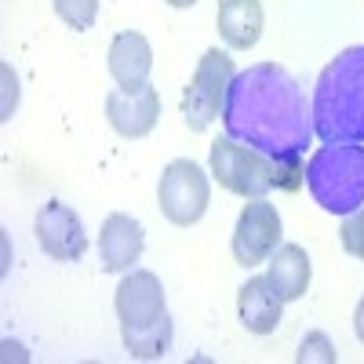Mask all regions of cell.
Segmentation results:
<instances>
[{
  "label": "cell",
  "mask_w": 364,
  "mask_h": 364,
  "mask_svg": "<svg viewBox=\"0 0 364 364\" xmlns=\"http://www.w3.org/2000/svg\"><path fill=\"white\" fill-rule=\"evenodd\" d=\"M223 132L269 161H302L314 139L302 84L277 63L240 70L223 102Z\"/></svg>",
  "instance_id": "obj_1"
},
{
  "label": "cell",
  "mask_w": 364,
  "mask_h": 364,
  "mask_svg": "<svg viewBox=\"0 0 364 364\" xmlns=\"http://www.w3.org/2000/svg\"><path fill=\"white\" fill-rule=\"evenodd\" d=\"M314 135L364 146V48H346L321 70L314 87Z\"/></svg>",
  "instance_id": "obj_2"
},
{
  "label": "cell",
  "mask_w": 364,
  "mask_h": 364,
  "mask_svg": "<svg viewBox=\"0 0 364 364\" xmlns=\"http://www.w3.org/2000/svg\"><path fill=\"white\" fill-rule=\"evenodd\" d=\"M306 190L328 215H350L364 208V146L324 142L306 161Z\"/></svg>",
  "instance_id": "obj_3"
},
{
  "label": "cell",
  "mask_w": 364,
  "mask_h": 364,
  "mask_svg": "<svg viewBox=\"0 0 364 364\" xmlns=\"http://www.w3.org/2000/svg\"><path fill=\"white\" fill-rule=\"evenodd\" d=\"M208 168H211V178H215L223 190L245 197V200L266 197L273 190V161L266 154H259V149L230 139V135L211 142Z\"/></svg>",
  "instance_id": "obj_4"
},
{
  "label": "cell",
  "mask_w": 364,
  "mask_h": 364,
  "mask_svg": "<svg viewBox=\"0 0 364 364\" xmlns=\"http://www.w3.org/2000/svg\"><path fill=\"white\" fill-rule=\"evenodd\" d=\"M233 77H237V66L226 51L211 48L200 55L193 80L186 87V95H182V120H186L190 132H204L223 117V102H226Z\"/></svg>",
  "instance_id": "obj_5"
},
{
  "label": "cell",
  "mask_w": 364,
  "mask_h": 364,
  "mask_svg": "<svg viewBox=\"0 0 364 364\" xmlns=\"http://www.w3.org/2000/svg\"><path fill=\"white\" fill-rule=\"evenodd\" d=\"M211 171H204L197 161L178 157L161 171V186H157V204L161 215L171 226H193L204 219V211L211 204Z\"/></svg>",
  "instance_id": "obj_6"
},
{
  "label": "cell",
  "mask_w": 364,
  "mask_h": 364,
  "mask_svg": "<svg viewBox=\"0 0 364 364\" xmlns=\"http://www.w3.org/2000/svg\"><path fill=\"white\" fill-rule=\"evenodd\" d=\"M230 248H233L237 266H245V269L266 262L281 248V211H277V204H269L266 197H252L240 208Z\"/></svg>",
  "instance_id": "obj_7"
},
{
  "label": "cell",
  "mask_w": 364,
  "mask_h": 364,
  "mask_svg": "<svg viewBox=\"0 0 364 364\" xmlns=\"http://www.w3.org/2000/svg\"><path fill=\"white\" fill-rule=\"evenodd\" d=\"M106 120L120 139H146L161 120V91L154 84L113 87L106 95Z\"/></svg>",
  "instance_id": "obj_8"
},
{
  "label": "cell",
  "mask_w": 364,
  "mask_h": 364,
  "mask_svg": "<svg viewBox=\"0 0 364 364\" xmlns=\"http://www.w3.org/2000/svg\"><path fill=\"white\" fill-rule=\"evenodd\" d=\"M37 240H41L44 255L55 259V262H80L84 252H87L84 223L63 200H48L37 211Z\"/></svg>",
  "instance_id": "obj_9"
},
{
  "label": "cell",
  "mask_w": 364,
  "mask_h": 364,
  "mask_svg": "<svg viewBox=\"0 0 364 364\" xmlns=\"http://www.w3.org/2000/svg\"><path fill=\"white\" fill-rule=\"evenodd\" d=\"M146 248V230L139 219L124 215V211H113V215L102 223L99 233V262L102 273H128Z\"/></svg>",
  "instance_id": "obj_10"
},
{
  "label": "cell",
  "mask_w": 364,
  "mask_h": 364,
  "mask_svg": "<svg viewBox=\"0 0 364 364\" xmlns=\"http://www.w3.org/2000/svg\"><path fill=\"white\" fill-rule=\"evenodd\" d=\"M113 310L120 324H142L164 314V284L154 269H128L124 281L117 284Z\"/></svg>",
  "instance_id": "obj_11"
},
{
  "label": "cell",
  "mask_w": 364,
  "mask_h": 364,
  "mask_svg": "<svg viewBox=\"0 0 364 364\" xmlns=\"http://www.w3.org/2000/svg\"><path fill=\"white\" fill-rule=\"evenodd\" d=\"M149 70H154V48L142 33L124 29L117 33L109 44V77L117 80V87H142L149 84Z\"/></svg>",
  "instance_id": "obj_12"
},
{
  "label": "cell",
  "mask_w": 364,
  "mask_h": 364,
  "mask_svg": "<svg viewBox=\"0 0 364 364\" xmlns=\"http://www.w3.org/2000/svg\"><path fill=\"white\" fill-rule=\"evenodd\" d=\"M281 310H284V299L273 291V284L266 277H248L245 284H240L237 314H240V324H245L252 336H269V331H277Z\"/></svg>",
  "instance_id": "obj_13"
},
{
  "label": "cell",
  "mask_w": 364,
  "mask_h": 364,
  "mask_svg": "<svg viewBox=\"0 0 364 364\" xmlns=\"http://www.w3.org/2000/svg\"><path fill=\"white\" fill-rule=\"evenodd\" d=\"M310 277H314V266H310V255L302 245H281L266 259V281L273 284L284 302H295L310 291Z\"/></svg>",
  "instance_id": "obj_14"
},
{
  "label": "cell",
  "mask_w": 364,
  "mask_h": 364,
  "mask_svg": "<svg viewBox=\"0 0 364 364\" xmlns=\"http://www.w3.org/2000/svg\"><path fill=\"white\" fill-rule=\"evenodd\" d=\"M215 26H219V37L226 41V48L248 51L262 37V4L259 0H223Z\"/></svg>",
  "instance_id": "obj_15"
},
{
  "label": "cell",
  "mask_w": 364,
  "mask_h": 364,
  "mask_svg": "<svg viewBox=\"0 0 364 364\" xmlns=\"http://www.w3.org/2000/svg\"><path fill=\"white\" fill-rule=\"evenodd\" d=\"M171 336H175V324L164 314H157L154 321H142V324H120V339H124V350L135 360H161L171 350Z\"/></svg>",
  "instance_id": "obj_16"
},
{
  "label": "cell",
  "mask_w": 364,
  "mask_h": 364,
  "mask_svg": "<svg viewBox=\"0 0 364 364\" xmlns=\"http://www.w3.org/2000/svg\"><path fill=\"white\" fill-rule=\"evenodd\" d=\"M55 15L73 29H91L99 18V0H51Z\"/></svg>",
  "instance_id": "obj_17"
},
{
  "label": "cell",
  "mask_w": 364,
  "mask_h": 364,
  "mask_svg": "<svg viewBox=\"0 0 364 364\" xmlns=\"http://www.w3.org/2000/svg\"><path fill=\"white\" fill-rule=\"evenodd\" d=\"M295 360L299 364H336L339 353H336V346H331V339L324 336V331H306L302 343H299Z\"/></svg>",
  "instance_id": "obj_18"
},
{
  "label": "cell",
  "mask_w": 364,
  "mask_h": 364,
  "mask_svg": "<svg viewBox=\"0 0 364 364\" xmlns=\"http://www.w3.org/2000/svg\"><path fill=\"white\" fill-rule=\"evenodd\" d=\"M339 240H343V248H346L353 259H364V208H357V211H350V215H343Z\"/></svg>",
  "instance_id": "obj_19"
},
{
  "label": "cell",
  "mask_w": 364,
  "mask_h": 364,
  "mask_svg": "<svg viewBox=\"0 0 364 364\" xmlns=\"http://www.w3.org/2000/svg\"><path fill=\"white\" fill-rule=\"evenodd\" d=\"M353 331H357V339L364 343V299L357 302V314H353Z\"/></svg>",
  "instance_id": "obj_20"
},
{
  "label": "cell",
  "mask_w": 364,
  "mask_h": 364,
  "mask_svg": "<svg viewBox=\"0 0 364 364\" xmlns=\"http://www.w3.org/2000/svg\"><path fill=\"white\" fill-rule=\"evenodd\" d=\"M168 4H171V8H193L197 0H168Z\"/></svg>",
  "instance_id": "obj_21"
}]
</instances>
